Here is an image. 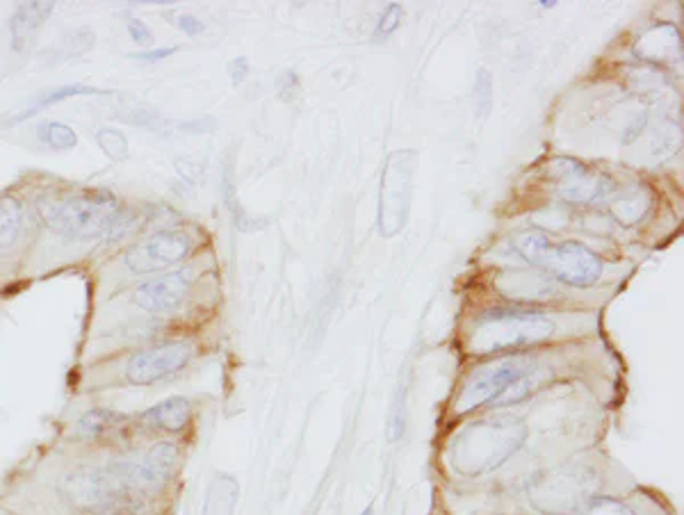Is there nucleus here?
Returning a JSON list of instances; mask_svg holds the SVG:
<instances>
[{"label": "nucleus", "instance_id": "obj_1", "mask_svg": "<svg viewBox=\"0 0 684 515\" xmlns=\"http://www.w3.org/2000/svg\"><path fill=\"white\" fill-rule=\"evenodd\" d=\"M527 440L518 418L477 420L456 431L447 445V461L461 477H482L502 468Z\"/></svg>", "mask_w": 684, "mask_h": 515}, {"label": "nucleus", "instance_id": "obj_2", "mask_svg": "<svg viewBox=\"0 0 684 515\" xmlns=\"http://www.w3.org/2000/svg\"><path fill=\"white\" fill-rule=\"evenodd\" d=\"M37 212L53 233L76 240H92L112 231L121 215L119 199L103 187H80L48 192L37 199Z\"/></svg>", "mask_w": 684, "mask_h": 515}, {"label": "nucleus", "instance_id": "obj_3", "mask_svg": "<svg viewBox=\"0 0 684 515\" xmlns=\"http://www.w3.org/2000/svg\"><path fill=\"white\" fill-rule=\"evenodd\" d=\"M552 333H555V322L541 310L491 308L472 320L466 347L472 356L518 354L548 340Z\"/></svg>", "mask_w": 684, "mask_h": 515}, {"label": "nucleus", "instance_id": "obj_4", "mask_svg": "<svg viewBox=\"0 0 684 515\" xmlns=\"http://www.w3.org/2000/svg\"><path fill=\"white\" fill-rule=\"evenodd\" d=\"M513 251L532 267L570 288H591L602 279V258L580 242H555L543 231H523L513 237Z\"/></svg>", "mask_w": 684, "mask_h": 515}, {"label": "nucleus", "instance_id": "obj_5", "mask_svg": "<svg viewBox=\"0 0 684 515\" xmlns=\"http://www.w3.org/2000/svg\"><path fill=\"white\" fill-rule=\"evenodd\" d=\"M598 490V477L589 465L570 463L545 470L527 484V500L543 515L580 513Z\"/></svg>", "mask_w": 684, "mask_h": 515}, {"label": "nucleus", "instance_id": "obj_6", "mask_svg": "<svg viewBox=\"0 0 684 515\" xmlns=\"http://www.w3.org/2000/svg\"><path fill=\"white\" fill-rule=\"evenodd\" d=\"M536 367H539L536 358L527 354H509L498 358V361L491 365L479 367L477 372H472L468 376L461 392L456 395L454 413L466 415L475 411V408L491 406L513 381L534 372Z\"/></svg>", "mask_w": 684, "mask_h": 515}, {"label": "nucleus", "instance_id": "obj_7", "mask_svg": "<svg viewBox=\"0 0 684 515\" xmlns=\"http://www.w3.org/2000/svg\"><path fill=\"white\" fill-rule=\"evenodd\" d=\"M415 165H418V155L413 151H395L388 155L379 192L377 224L381 235L393 237L406 224L413 196Z\"/></svg>", "mask_w": 684, "mask_h": 515}, {"label": "nucleus", "instance_id": "obj_8", "mask_svg": "<svg viewBox=\"0 0 684 515\" xmlns=\"http://www.w3.org/2000/svg\"><path fill=\"white\" fill-rule=\"evenodd\" d=\"M550 183L557 199L575 206L605 201L618 192L616 181L605 171H596L573 158H557L550 165Z\"/></svg>", "mask_w": 684, "mask_h": 515}, {"label": "nucleus", "instance_id": "obj_9", "mask_svg": "<svg viewBox=\"0 0 684 515\" xmlns=\"http://www.w3.org/2000/svg\"><path fill=\"white\" fill-rule=\"evenodd\" d=\"M181 459V447L171 440H162V443L153 445L140 461L117 463V468L130 493L146 502L149 497L162 493L169 481L176 477V472L181 470Z\"/></svg>", "mask_w": 684, "mask_h": 515}, {"label": "nucleus", "instance_id": "obj_10", "mask_svg": "<svg viewBox=\"0 0 684 515\" xmlns=\"http://www.w3.org/2000/svg\"><path fill=\"white\" fill-rule=\"evenodd\" d=\"M194 354H197V347L190 340L158 342V345L133 354L124 367V376L130 386H153V383L185 370Z\"/></svg>", "mask_w": 684, "mask_h": 515}, {"label": "nucleus", "instance_id": "obj_11", "mask_svg": "<svg viewBox=\"0 0 684 515\" xmlns=\"http://www.w3.org/2000/svg\"><path fill=\"white\" fill-rule=\"evenodd\" d=\"M190 253L192 237L178 228H167V231L144 237L142 242H135L126 251L124 265L133 274H153L183 263Z\"/></svg>", "mask_w": 684, "mask_h": 515}, {"label": "nucleus", "instance_id": "obj_12", "mask_svg": "<svg viewBox=\"0 0 684 515\" xmlns=\"http://www.w3.org/2000/svg\"><path fill=\"white\" fill-rule=\"evenodd\" d=\"M194 281L197 279H194L192 269H176V272H167L158 279L137 283L135 290L130 292V301L151 315L176 313L190 299Z\"/></svg>", "mask_w": 684, "mask_h": 515}, {"label": "nucleus", "instance_id": "obj_13", "mask_svg": "<svg viewBox=\"0 0 684 515\" xmlns=\"http://www.w3.org/2000/svg\"><path fill=\"white\" fill-rule=\"evenodd\" d=\"M130 418L112 408H89L76 422V438L89 445H117L128 438Z\"/></svg>", "mask_w": 684, "mask_h": 515}, {"label": "nucleus", "instance_id": "obj_14", "mask_svg": "<svg viewBox=\"0 0 684 515\" xmlns=\"http://www.w3.org/2000/svg\"><path fill=\"white\" fill-rule=\"evenodd\" d=\"M634 55L643 62L653 64H673L682 57V37L680 30L671 23H657L648 28L634 44Z\"/></svg>", "mask_w": 684, "mask_h": 515}, {"label": "nucleus", "instance_id": "obj_15", "mask_svg": "<svg viewBox=\"0 0 684 515\" xmlns=\"http://www.w3.org/2000/svg\"><path fill=\"white\" fill-rule=\"evenodd\" d=\"M144 427L165 431V433H181L192 422V404L187 397H167L160 404L151 406L149 411L140 415Z\"/></svg>", "mask_w": 684, "mask_h": 515}, {"label": "nucleus", "instance_id": "obj_16", "mask_svg": "<svg viewBox=\"0 0 684 515\" xmlns=\"http://www.w3.org/2000/svg\"><path fill=\"white\" fill-rule=\"evenodd\" d=\"M53 14V3H23L16 7L10 21L14 51H26L35 42L37 32L44 28L48 16Z\"/></svg>", "mask_w": 684, "mask_h": 515}, {"label": "nucleus", "instance_id": "obj_17", "mask_svg": "<svg viewBox=\"0 0 684 515\" xmlns=\"http://www.w3.org/2000/svg\"><path fill=\"white\" fill-rule=\"evenodd\" d=\"M653 192L648 187H634V190L625 192L609 206V212L618 224L623 226H637L646 219V215L653 208Z\"/></svg>", "mask_w": 684, "mask_h": 515}, {"label": "nucleus", "instance_id": "obj_18", "mask_svg": "<svg viewBox=\"0 0 684 515\" xmlns=\"http://www.w3.org/2000/svg\"><path fill=\"white\" fill-rule=\"evenodd\" d=\"M26 224V206L16 196H0V253L12 249Z\"/></svg>", "mask_w": 684, "mask_h": 515}, {"label": "nucleus", "instance_id": "obj_19", "mask_svg": "<svg viewBox=\"0 0 684 515\" xmlns=\"http://www.w3.org/2000/svg\"><path fill=\"white\" fill-rule=\"evenodd\" d=\"M235 504H238V484L231 477H215L201 515H233Z\"/></svg>", "mask_w": 684, "mask_h": 515}, {"label": "nucleus", "instance_id": "obj_20", "mask_svg": "<svg viewBox=\"0 0 684 515\" xmlns=\"http://www.w3.org/2000/svg\"><path fill=\"white\" fill-rule=\"evenodd\" d=\"M545 379H548V376H545L543 367H536L534 372H529V374H525V376H520L518 381H513L511 386H509L507 390H504L498 399H495V402L491 404V408L516 406V404H520V402H525V399H527L529 395H534V392L543 386Z\"/></svg>", "mask_w": 684, "mask_h": 515}, {"label": "nucleus", "instance_id": "obj_21", "mask_svg": "<svg viewBox=\"0 0 684 515\" xmlns=\"http://www.w3.org/2000/svg\"><path fill=\"white\" fill-rule=\"evenodd\" d=\"M37 135H39V140L48 146V149H57V151H69L78 144L76 130L69 128L67 124H60V121H46V124L39 126Z\"/></svg>", "mask_w": 684, "mask_h": 515}, {"label": "nucleus", "instance_id": "obj_22", "mask_svg": "<svg viewBox=\"0 0 684 515\" xmlns=\"http://www.w3.org/2000/svg\"><path fill=\"white\" fill-rule=\"evenodd\" d=\"M83 94H99V89H92V87H85V85L60 87V89H55V92H48L44 96H37L35 101L30 103V108L26 110V114H23V117H19V119H26L35 110L46 108V105H53V103H60V101H64V98H69V96H83Z\"/></svg>", "mask_w": 684, "mask_h": 515}, {"label": "nucleus", "instance_id": "obj_23", "mask_svg": "<svg viewBox=\"0 0 684 515\" xmlns=\"http://www.w3.org/2000/svg\"><path fill=\"white\" fill-rule=\"evenodd\" d=\"M96 142H99V146L105 151V155H110L112 160H126L128 158V140L124 137V133H119V130L101 128L99 133H96Z\"/></svg>", "mask_w": 684, "mask_h": 515}, {"label": "nucleus", "instance_id": "obj_24", "mask_svg": "<svg viewBox=\"0 0 684 515\" xmlns=\"http://www.w3.org/2000/svg\"><path fill=\"white\" fill-rule=\"evenodd\" d=\"M575 515H634L623 502L612 500V497H593L580 513Z\"/></svg>", "mask_w": 684, "mask_h": 515}, {"label": "nucleus", "instance_id": "obj_25", "mask_svg": "<svg viewBox=\"0 0 684 515\" xmlns=\"http://www.w3.org/2000/svg\"><path fill=\"white\" fill-rule=\"evenodd\" d=\"M402 16H404V10H402V5H397V3H390L384 14H381V19L377 23V30H374V39H381V37H390L393 32L399 28V23H402Z\"/></svg>", "mask_w": 684, "mask_h": 515}, {"label": "nucleus", "instance_id": "obj_26", "mask_svg": "<svg viewBox=\"0 0 684 515\" xmlns=\"http://www.w3.org/2000/svg\"><path fill=\"white\" fill-rule=\"evenodd\" d=\"M128 35L133 37V42H137V44H146V46L153 44L151 30L146 28V23H142L140 19H130L128 21Z\"/></svg>", "mask_w": 684, "mask_h": 515}, {"label": "nucleus", "instance_id": "obj_27", "mask_svg": "<svg viewBox=\"0 0 684 515\" xmlns=\"http://www.w3.org/2000/svg\"><path fill=\"white\" fill-rule=\"evenodd\" d=\"M178 28H181L185 35L197 37V35H201V32H203V23L197 19V16L183 14V16H178Z\"/></svg>", "mask_w": 684, "mask_h": 515}, {"label": "nucleus", "instance_id": "obj_28", "mask_svg": "<svg viewBox=\"0 0 684 515\" xmlns=\"http://www.w3.org/2000/svg\"><path fill=\"white\" fill-rule=\"evenodd\" d=\"M475 94H479V101H486V108H488V105H491L493 85H491V80H488V73L486 71L479 73V80L475 83Z\"/></svg>", "mask_w": 684, "mask_h": 515}, {"label": "nucleus", "instance_id": "obj_29", "mask_svg": "<svg viewBox=\"0 0 684 515\" xmlns=\"http://www.w3.org/2000/svg\"><path fill=\"white\" fill-rule=\"evenodd\" d=\"M178 51V46H169V48H156V51H146V53H137L133 57L137 60H144V62H158V60H167Z\"/></svg>", "mask_w": 684, "mask_h": 515}, {"label": "nucleus", "instance_id": "obj_30", "mask_svg": "<svg viewBox=\"0 0 684 515\" xmlns=\"http://www.w3.org/2000/svg\"><path fill=\"white\" fill-rule=\"evenodd\" d=\"M247 71H249V62L244 60V57H240V60H235V62L231 64V76H233V83H235V85L242 83V80L247 78Z\"/></svg>", "mask_w": 684, "mask_h": 515}, {"label": "nucleus", "instance_id": "obj_31", "mask_svg": "<svg viewBox=\"0 0 684 515\" xmlns=\"http://www.w3.org/2000/svg\"><path fill=\"white\" fill-rule=\"evenodd\" d=\"M374 513V509H372V506H368V509H365L361 515H372Z\"/></svg>", "mask_w": 684, "mask_h": 515}, {"label": "nucleus", "instance_id": "obj_32", "mask_svg": "<svg viewBox=\"0 0 684 515\" xmlns=\"http://www.w3.org/2000/svg\"><path fill=\"white\" fill-rule=\"evenodd\" d=\"M94 515H110V513H94Z\"/></svg>", "mask_w": 684, "mask_h": 515}]
</instances>
